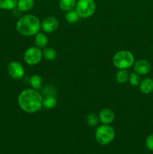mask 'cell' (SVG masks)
Wrapping results in <instances>:
<instances>
[{
  "instance_id": "obj_4",
  "label": "cell",
  "mask_w": 153,
  "mask_h": 154,
  "mask_svg": "<svg viewBox=\"0 0 153 154\" xmlns=\"http://www.w3.org/2000/svg\"><path fill=\"white\" fill-rule=\"evenodd\" d=\"M115 136V129L109 124L100 125L95 131L96 141L101 145L109 144L113 141Z\"/></svg>"
},
{
  "instance_id": "obj_16",
  "label": "cell",
  "mask_w": 153,
  "mask_h": 154,
  "mask_svg": "<svg viewBox=\"0 0 153 154\" xmlns=\"http://www.w3.org/2000/svg\"><path fill=\"white\" fill-rule=\"evenodd\" d=\"M130 74L127 69H119L116 74V80L118 84H125L129 79Z\"/></svg>"
},
{
  "instance_id": "obj_8",
  "label": "cell",
  "mask_w": 153,
  "mask_h": 154,
  "mask_svg": "<svg viewBox=\"0 0 153 154\" xmlns=\"http://www.w3.org/2000/svg\"><path fill=\"white\" fill-rule=\"evenodd\" d=\"M59 26V21L55 17H47L40 23V28L44 32L50 33L56 31Z\"/></svg>"
},
{
  "instance_id": "obj_14",
  "label": "cell",
  "mask_w": 153,
  "mask_h": 154,
  "mask_svg": "<svg viewBox=\"0 0 153 154\" xmlns=\"http://www.w3.org/2000/svg\"><path fill=\"white\" fill-rule=\"evenodd\" d=\"M34 3V0H18L16 8L20 12H26L32 8Z\"/></svg>"
},
{
  "instance_id": "obj_21",
  "label": "cell",
  "mask_w": 153,
  "mask_h": 154,
  "mask_svg": "<svg viewBox=\"0 0 153 154\" xmlns=\"http://www.w3.org/2000/svg\"><path fill=\"white\" fill-rule=\"evenodd\" d=\"M86 123L91 127H95L98 125L99 123V118L96 114H93V113H90L86 116Z\"/></svg>"
},
{
  "instance_id": "obj_15",
  "label": "cell",
  "mask_w": 153,
  "mask_h": 154,
  "mask_svg": "<svg viewBox=\"0 0 153 154\" xmlns=\"http://www.w3.org/2000/svg\"><path fill=\"white\" fill-rule=\"evenodd\" d=\"M76 0H59L58 2V6L61 10L66 12L74 10V8L76 7Z\"/></svg>"
},
{
  "instance_id": "obj_9",
  "label": "cell",
  "mask_w": 153,
  "mask_h": 154,
  "mask_svg": "<svg viewBox=\"0 0 153 154\" xmlns=\"http://www.w3.org/2000/svg\"><path fill=\"white\" fill-rule=\"evenodd\" d=\"M150 70L151 65L146 60H139L134 64V71L140 75H147Z\"/></svg>"
},
{
  "instance_id": "obj_5",
  "label": "cell",
  "mask_w": 153,
  "mask_h": 154,
  "mask_svg": "<svg viewBox=\"0 0 153 154\" xmlns=\"http://www.w3.org/2000/svg\"><path fill=\"white\" fill-rule=\"evenodd\" d=\"M75 8L80 17L88 18L95 12L96 3L94 0H78Z\"/></svg>"
},
{
  "instance_id": "obj_23",
  "label": "cell",
  "mask_w": 153,
  "mask_h": 154,
  "mask_svg": "<svg viewBox=\"0 0 153 154\" xmlns=\"http://www.w3.org/2000/svg\"><path fill=\"white\" fill-rule=\"evenodd\" d=\"M146 147L148 150L153 151V134L148 135L146 141Z\"/></svg>"
},
{
  "instance_id": "obj_1",
  "label": "cell",
  "mask_w": 153,
  "mask_h": 154,
  "mask_svg": "<svg viewBox=\"0 0 153 154\" xmlns=\"http://www.w3.org/2000/svg\"><path fill=\"white\" fill-rule=\"evenodd\" d=\"M43 96L40 92L33 88L25 89L19 94L17 102L23 111L33 114L40 111L43 107Z\"/></svg>"
},
{
  "instance_id": "obj_10",
  "label": "cell",
  "mask_w": 153,
  "mask_h": 154,
  "mask_svg": "<svg viewBox=\"0 0 153 154\" xmlns=\"http://www.w3.org/2000/svg\"><path fill=\"white\" fill-rule=\"evenodd\" d=\"M98 118L99 121L102 123V124H110L114 120L115 114L112 110L110 108H104L100 111Z\"/></svg>"
},
{
  "instance_id": "obj_20",
  "label": "cell",
  "mask_w": 153,
  "mask_h": 154,
  "mask_svg": "<svg viewBox=\"0 0 153 154\" xmlns=\"http://www.w3.org/2000/svg\"><path fill=\"white\" fill-rule=\"evenodd\" d=\"M30 85L34 90H40L42 87V78L40 75H34L30 78Z\"/></svg>"
},
{
  "instance_id": "obj_17",
  "label": "cell",
  "mask_w": 153,
  "mask_h": 154,
  "mask_svg": "<svg viewBox=\"0 0 153 154\" xmlns=\"http://www.w3.org/2000/svg\"><path fill=\"white\" fill-rule=\"evenodd\" d=\"M18 0H0V8L3 10H14L17 7Z\"/></svg>"
},
{
  "instance_id": "obj_12",
  "label": "cell",
  "mask_w": 153,
  "mask_h": 154,
  "mask_svg": "<svg viewBox=\"0 0 153 154\" xmlns=\"http://www.w3.org/2000/svg\"><path fill=\"white\" fill-rule=\"evenodd\" d=\"M48 44V38L44 33L38 32L34 35V45L39 48H45Z\"/></svg>"
},
{
  "instance_id": "obj_18",
  "label": "cell",
  "mask_w": 153,
  "mask_h": 154,
  "mask_svg": "<svg viewBox=\"0 0 153 154\" xmlns=\"http://www.w3.org/2000/svg\"><path fill=\"white\" fill-rule=\"evenodd\" d=\"M43 57L48 61L55 60L57 57V53L55 49L52 48H44Z\"/></svg>"
},
{
  "instance_id": "obj_11",
  "label": "cell",
  "mask_w": 153,
  "mask_h": 154,
  "mask_svg": "<svg viewBox=\"0 0 153 154\" xmlns=\"http://www.w3.org/2000/svg\"><path fill=\"white\" fill-rule=\"evenodd\" d=\"M140 90L143 94H148L153 90V80L152 78H144L139 84Z\"/></svg>"
},
{
  "instance_id": "obj_19",
  "label": "cell",
  "mask_w": 153,
  "mask_h": 154,
  "mask_svg": "<svg viewBox=\"0 0 153 154\" xmlns=\"http://www.w3.org/2000/svg\"><path fill=\"white\" fill-rule=\"evenodd\" d=\"M80 18V17L78 14V13L76 12V10L69 11H68L65 14L66 21L70 24L76 23V22L79 21Z\"/></svg>"
},
{
  "instance_id": "obj_13",
  "label": "cell",
  "mask_w": 153,
  "mask_h": 154,
  "mask_svg": "<svg viewBox=\"0 0 153 154\" xmlns=\"http://www.w3.org/2000/svg\"><path fill=\"white\" fill-rule=\"evenodd\" d=\"M57 104V99L54 95H47L43 99V107L45 109L50 110L56 107Z\"/></svg>"
},
{
  "instance_id": "obj_3",
  "label": "cell",
  "mask_w": 153,
  "mask_h": 154,
  "mask_svg": "<svg viewBox=\"0 0 153 154\" xmlns=\"http://www.w3.org/2000/svg\"><path fill=\"white\" fill-rule=\"evenodd\" d=\"M134 56L127 50L118 51L112 57V64L118 69H128L134 66Z\"/></svg>"
},
{
  "instance_id": "obj_7",
  "label": "cell",
  "mask_w": 153,
  "mask_h": 154,
  "mask_svg": "<svg viewBox=\"0 0 153 154\" xmlns=\"http://www.w3.org/2000/svg\"><path fill=\"white\" fill-rule=\"evenodd\" d=\"M8 73L12 79L20 80L25 75V69L19 62L12 61L8 66Z\"/></svg>"
},
{
  "instance_id": "obj_22",
  "label": "cell",
  "mask_w": 153,
  "mask_h": 154,
  "mask_svg": "<svg viewBox=\"0 0 153 154\" xmlns=\"http://www.w3.org/2000/svg\"><path fill=\"white\" fill-rule=\"evenodd\" d=\"M129 83L131 86L133 87H136V86H138L140 83V75L136 74V72H132L131 74L129 76L128 79Z\"/></svg>"
},
{
  "instance_id": "obj_6",
  "label": "cell",
  "mask_w": 153,
  "mask_h": 154,
  "mask_svg": "<svg viewBox=\"0 0 153 154\" xmlns=\"http://www.w3.org/2000/svg\"><path fill=\"white\" fill-rule=\"evenodd\" d=\"M43 52L38 47H31L26 50L23 54V59L26 63L29 66H35L42 60Z\"/></svg>"
},
{
  "instance_id": "obj_2",
  "label": "cell",
  "mask_w": 153,
  "mask_h": 154,
  "mask_svg": "<svg viewBox=\"0 0 153 154\" xmlns=\"http://www.w3.org/2000/svg\"><path fill=\"white\" fill-rule=\"evenodd\" d=\"M16 29L23 36L35 35L40 29V20L33 14H26L18 20Z\"/></svg>"
}]
</instances>
